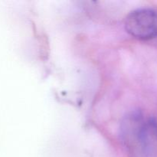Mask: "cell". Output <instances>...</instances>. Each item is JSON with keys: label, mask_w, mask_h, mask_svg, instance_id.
I'll return each mask as SVG.
<instances>
[{"label": "cell", "mask_w": 157, "mask_h": 157, "mask_svg": "<svg viewBox=\"0 0 157 157\" xmlns=\"http://www.w3.org/2000/svg\"><path fill=\"white\" fill-rule=\"evenodd\" d=\"M120 137L129 157H157V120L147 117L140 110L124 116Z\"/></svg>", "instance_id": "cell-1"}, {"label": "cell", "mask_w": 157, "mask_h": 157, "mask_svg": "<svg viewBox=\"0 0 157 157\" xmlns=\"http://www.w3.org/2000/svg\"><path fill=\"white\" fill-rule=\"evenodd\" d=\"M125 29L136 39L148 41L157 37V10L143 8L132 11L125 19Z\"/></svg>", "instance_id": "cell-2"}]
</instances>
